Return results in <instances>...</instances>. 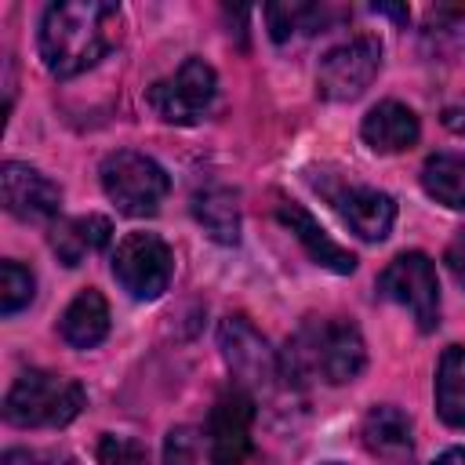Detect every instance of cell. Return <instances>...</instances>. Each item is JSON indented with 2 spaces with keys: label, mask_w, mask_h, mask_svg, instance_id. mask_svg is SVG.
<instances>
[{
  "label": "cell",
  "mask_w": 465,
  "mask_h": 465,
  "mask_svg": "<svg viewBox=\"0 0 465 465\" xmlns=\"http://www.w3.org/2000/svg\"><path fill=\"white\" fill-rule=\"evenodd\" d=\"M120 29V7L102 0H65L51 4L40 22V58L51 76L69 80L91 69L113 44Z\"/></svg>",
  "instance_id": "6da1fadb"
},
{
  "label": "cell",
  "mask_w": 465,
  "mask_h": 465,
  "mask_svg": "<svg viewBox=\"0 0 465 465\" xmlns=\"http://www.w3.org/2000/svg\"><path fill=\"white\" fill-rule=\"evenodd\" d=\"M367 363V345L349 320H305L280 352V371L291 389L309 381L345 385Z\"/></svg>",
  "instance_id": "7a4b0ae2"
},
{
  "label": "cell",
  "mask_w": 465,
  "mask_h": 465,
  "mask_svg": "<svg viewBox=\"0 0 465 465\" xmlns=\"http://www.w3.org/2000/svg\"><path fill=\"white\" fill-rule=\"evenodd\" d=\"M87 403L80 381L51 371H22L4 396V421L18 429H58L69 425Z\"/></svg>",
  "instance_id": "3957f363"
},
{
  "label": "cell",
  "mask_w": 465,
  "mask_h": 465,
  "mask_svg": "<svg viewBox=\"0 0 465 465\" xmlns=\"http://www.w3.org/2000/svg\"><path fill=\"white\" fill-rule=\"evenodd\" d=\"M102 189L116 203V211L131 218H145V214H156V207L163 203L171 178L153 156L120 149L102 160Z\"/></svg>",
  "instance_id": "277c9868"
},
{
  "label": "cell",
  "mask_w": 465,
  "mask_h": 465,
  "mask_svg": "<svg viewBox=\"0 0 465 465\" xmlns=\"http://www.w3.org/2000/svg\"><path fill=\"white\" fill-rule=\"evenodd\" d=\"M145 98L160 120L189 127L211 113V105L218 98V76L203 58H185L171 76L156 80Z\"/></svg>",
  "instance_id": "5b68a950"
},
{
  "label": "cell",
  "mask_w": 465,
  "mask_h": 465,
  "mask_svg": "<svg viewBox=\"0 0 465 465\" xmlns=\"http://www.w3.org/2000/svg\"><path fill=\"white\" fill-rule=\"evenodd\" d=\"M171 272H174L171 247L156 232H127L113 251V276L138 302L160 298L171 283Z\"/></svg>",
  "instance_id": "8992f818"
},
{
  "label": "cell",
  "mask_w": 465,
  "mask_h": 465,
  "mask_svg": "<svg viewBox=\"0 0 465 465\" xmlns=\"http://www.w3.org/2000/svg\"><path fill=\"white\" fill-rule=\"evenodd\" d=\"M378 291L389 302L411 309V316L421 331H432L440 323V283H436V265L429 254H421V251L396 254L381 269Z\"/></svg>",
  "instance_id": "52a82bcc"
},
{
  "label": "cell",
  "mask_w": 465,
  "mask_h": 465,
  "mask_svg": "<svg viewBox=\"0 0 465 465\" xmlns=\"http://www.w3.org/2000/svg\"><path fill=\"white\" fill-rule=\"evenodd\" d=\"M218 345L225 363L232 367V374L240 378L236 385H243L251 396L254 392H272L280 381L287 385L283 371H280V356L265 345V338L243 320V316H225L218 327ZM291 389V385H287Z\"/></svg>",
  "instance_id": "ba28073f"
},
{
  "label": "cell",
  "mask_w": 465,
  "mask_h": 465,
  "mask_svg": "<svg viewBox=\"0 0 465 465\" xmlns=\"http://www.w3.org/2000/svg\"><path fill=\"white\" fill-rule=\"evenodd\" d=\"M378 69H381V44L374 36H352L320 58L316 91L327 102H352L371 87Z\"/></svg>",
  "instance_id": "9c48e42d"
},
{
  "label": "cell",
  "mask_w": 465,
  "mask_h": 465,
  "mask_svg": "<svg viewBox=\"0 0 465 465\" xmlns=\"http://www.w3.org/2000/svg\"><path fill=\"white\" fill-rule=\"evenodd\" d=\"M251 421H254V396L243 385H229L211 414H207V461L211 465H243L251 454Z\"/></svg>",
  "instance_id": "30bf717a"
},
{
  "label": "cell",
  "mask_w": 465,
  "mask_h": 465,
  "mask_svg": "<svg viewBox=\"0 0 465 465\" xmlns=\"http://www.w3.org/2000/svg\"><path fill=\"white\" fill-rule=\"evenodd\" d=\"M0 196H4V207L22 222L54 218L62 207V189L47 174L18 160H7L0 167Z\"/></svg>",
  "instance_id": "8fae6325"
},
{
  "label": "cell",
  "mask_w": 465,
  "mask_h": 465,
  "mask_svg": "<svg viewBox=\"0 0 465 465\" xmlns=\"http://www.w3.org/2000/svg\"><path fill=\"white\" fill-rule=\"evenodd\" d=\"M334 211L341 214V222L363 236V240H385L392 222H396V203L389 193L381 189H367V185H341L327 193Z\"/></svg>",
  "instance_id": "7c38bea8"
},
{
  "label": "cell",
  "mask_w": 465,
  "mask_h": 465,
  "mask_svg": "<svg viewBox=\"0 0 465 465\" xmlns=\"http://www.w3.org/2000/svg\"><path fill=\"white\" fill-rule=\"evenodd\" d=\"M363 447L381 461V465H411L414 461V429H411V418L392 407V403H381V407H371L367 418H363Z\"/></svg>",
  "instance_id": "4fadbf2b"
},
{
  "label": "cell",
  "mask_w": 465,
  "mask_h": 465,
  "mask_svg": "<svg viewBox=\"0 0 465 465\" xmlns=\"http://www.w3.org/2000/svg\"><path fill=\"white\" fill-rule=\"evenodd\" d=\"M276 218L294 232V240L305 247V254H309L316 265H323V269H331V272H341V276L356 269V254H352V251H345V247H338V243L320 229V222H316L302 203L283 200V203L276 207Z\"/></svg>",
  "instance_id": "5bb4252c"
},
{
  "label": "cell",
  "mask_w": 465,
  "mask_h": 465,
  "mask_svg": "<svg viewBox=\"0 0 465 465\" xmlns=\"http://www.w3.org/2000/svg\"><path fill=\"white\" fill-rule=\"evenodd\" d=\"M360 134L374 153H403L418 142L421 124H418L414 109H407L403 102H378L363 116Z\"/></svg>",
  "instance_id": "9a60e30c"
},
{
  "label": "cell",
  "mask_w": 465,
  "mask_h": 465,
  "mask_svg": "<svg viewBox=\"0 0 465 465\" xmlns=\"http://www.w3.org/2000/svg\"><path fill=\"white\" fill-rule=\"evenodd\" d=\"M58 334L73 349H94L109 334V305H105V298L94 287L80 291L65 305V312L58 320Z\"/></svg>",
  "instance_id": "2e32d148"
},
{
  "label": "cell",
  "mask_w": 465,
  "mask_h": 465,
  "mask_svg": "<svg viewBox=\"0 0 465 465\" xmlns=\"http://www.w3.org/2000/svg\"><path fill=\"white\" fill-rule=\"evenodd\" d=\"M113 236V225L109 218L102 214H80V218H69V222H58L51 229V251L58 254L62 265H80L87 254L102 251Z\"/></svg>",
  "instance_id": "e0dca14e"
},
{
  "label": "cell",
  "mask_w": 465,
  "mask_h": 465,
  "mask_svg": "<svg viewBox=\"0 0 465 465\" xmlns=\"http://www.w3.org/2000/svg\"><path fill=\"white\" fill-rule=\"evenodd\" d=\"M193 218L203 225V232L214 243H236L240 240V203L236 193L225 185H207L193 196Z\"/></svg>",
  "instance_id": "ac0fdd59"
},
{
  "label": "cell",
  "mask_w": 465,
  "mask_h": 465,
  "mask_svg": "<svg viewBox=\"0 0 465 465\" xmlns=\"http://www.w3.org/2000/svg\"><path fill=\"white\" fill-rule=\"evenodd\" d=\"M436 414L450 429H465V345H447L436 363Z\"/></svg>",
  "instance_id": "d6986e66"
},
{
  "label": "cell",
  "mask_w": 465,
  "mask_h": 465,
  "mask_svg": "<svg viewBox=\"0 0 465 465\" xmlns=\"http://www.w3.org/2000/svg\"><path fill=\"white\" fill-rule=\"evenodd\" d=\"M421 189L454 211H465V153H436L421 167Z\"/></svg>",
  "instance_id": "ffe728a7"
},
{
  "label": "cell",
  "mask_w": 465,
  "mask_h": 465,
  "mask_svg": "<svg viewBox=\"0 0 465 465\" xmlns=\"http://www.w3.org/2000/svg\"><path fill=\"white\" fill-rule=\"evenodd\" d=\"M421 47L432 58H450L465 51V4L432 7L421 29Z\"/></svg>",
  "instance_id": "44dd1931"
},
{
  "label": "cell",
  "mask_w": 465,
  "mask_h": 465,
  "mask_svg": "<svg viewBox=\"0 0 465 465\" xmlns=\"http://www.w3.org/2000/svg\"><path fill=\"white\" fill-rule=\"evenodd\" d=\"M265 22H269V36L276 44H287L294 36L316 33L323 25V7H316V4H269Z\"/></svg>",
  "instance_id": "7402d4cb"
},
{
  "label": "cell",
  "mask_w": 465,
  "mask_h": 465,
  "mask_svg": "<svg viewBox=\"0 0 465 465\" xmlns=\"http://www.w3.org/2000/svg\"><path fill=\"white\" fill-rule=\"evenodd\" d=\"M33 291H36V280L25 265L18 262L0 265V312L4 316H15L18 309H25L33 302Z\"/></svg>",
  "instance_id": "603a6c76"
},
{
  "label": "cell",
  "mask_w": 465,
  "mask_h": 465,
  "mask_svg": "<svg viewBox=\"0 0 465 465\" xmlns=\"http://www.w3.org/2000/svg\"><path fill=\"white\" fill-rule=\"evenodd\" d=\"M98 461L102 465H149V454H145V447L138 440L105 432L102 443H98Z\"/></svg>",
  "instance_id": "cb8c5ba5"
},
{
  "label": "cell",
  "mask_w": 465,
  "mask_h": 465,
  "mask_svg": "<svg viewBox=\"0 0 465 465\" xmlns=\"http://www.w3.org/2000/svg\"><path fill=\"white\" fill-rule=\"evenodd\" d=\"M163 465H196V432L178 425L167 432V447H163Z\"/></svg>",
  "instance_id": "d4e9b609"
},
{
  "label": "cell",
  "mask_w": 465,
  "mask_h": 465,
  "mask_svg": "<svg viewBox=\"0 0 465 465\" xmlns=\"http://www.w3.org/2000/svg\"><path fill=\"white\" fill-rule=\"evenodd\" d=\"M443 262H447V269H450V276L465 287V229H458L454 232V240L447 243V254H443Z\"/></svg>",
  "instance_id": "484cf974"
},
{
  "label": "cell",
  "mask_w": 465,
  "mask_h": 465,
  "mask_svg": "<svg viewBox=\"0 0 465 465\" xmlns=\"http://www.w3.org/2000/svg\"><path fill=\"white\" fill-rule=\"evenodd\" d=\"M432 465H465V450H461V447H450V450H443Z\"/></svg>",
  "instance_id": "4316f807"
},
{
  "label": "cell",
  "mask_w": 465,
  "mask_h": 465,
  "mask_svg": "<svg viewBox=\"0 0 465 465\" xmlns=\"http://www.w3.org/2000/svg\"><path fill=\"white\" fill-rule=\"evenodd\" d=\"M0 465H33V458H29L25 450H7V454L0 458Z\"/></svg>",
  "instance_id": "83f0119b"
},
{
  "label": "cell",
  "mask_w": 465,
  "mask_h": 465,
  "mask_svg": "<svg viewBox=\"0 0 465 465\" xmlns=\"http://www.w3.org/2000/svg\"><path fill=\"white\" fill-rule=\"evenodd\" d=\"M331 465H338V461H331Z\"/></svg>",
  "instance_id": "f1b7e54d"
}]
</instances>
